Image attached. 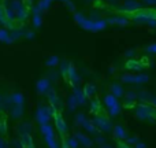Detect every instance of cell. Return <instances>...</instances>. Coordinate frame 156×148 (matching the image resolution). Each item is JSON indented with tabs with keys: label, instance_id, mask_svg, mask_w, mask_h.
<instances>
[{
	"label": "cell",
	"instance_id": "11",
	"mask_svg": "<svg viewBox=\"0 0 156 148\" xmlns=\"http://www.w3.org/2000/svg\"><path fill=\"white\" fill-rule=\"evenodd\" d=\"M10 100L14 103V104H23L25 97H23V95H22V93H19V92H15V93L11 95Z\"/></svg>",
	"mask_w": 156,
	"mask_h": 148
},
{
	"label": "cell",
	"instance_id": "26",
	"mask_svg": "<svg viewBox=\"0 0 156 148\" xmlns=\"http://www.w3.org/2000/svg\"><path fill=\"white\" fill-rule=\"evenodd\" d=\"M78 104H80V103H78L77 97L74 96V95H71V96L69 97V106H70V108H71V110H73V108H76Z\"/></svg>",
	"mask_w": 156,
	"mask_h": 148
},
{
	"label": "cell",
	"instance_id": "42",
	"mask_svg": "<svg viewBox=\"0 0 156 148\" xmlns=\"http://www.w3.org/2000/svg\"><path fill=\"white\" fill-rule=\"evenodd\" d=\"M147 3H151V4H154V3H156V0H145Z\"/></svg>",
	"mask_w": 156,
	"mask_h": 148
},
{
	"label": "cell",
	"instance_id": "16",
	"mask_svg": "<svg viewBox=\"0 0 156 148\" xmlns=\"http://www.w3.org/2000/svg\"><path fill=\"white\" fill-rule=\"evenodd\" d=\"M0 41H4L7 44L12 43V38L10 37V34H8V32L5 29H0Z\"/></svg>",
	"mask_w": 156,
	"mask_h": 148
},
{
	"label": "cell",
	"instance_id": "15",
	"mask_svg": "<svg viewBox=\"0 0 156 148\" xmlns=\"http://www.w3.org/2000/svg\"><path fill=\"white\" fill-rule=\"evenodd\" d=\"M41 133H43L44 136H51V135H55V132H54V128H52L49 124L41 125Z\"/></svg>",
	"mask_w": 156,
	"mask_h": 148
},
{
	"label": "cell",
	"instance_id": "44",
	"mask_svg": "<svg viewBox=\"0 0 156 148\" xmlns=\"http://www.w3.org/2000/svg\"><path fill=\"white\" fill-rule=\"evenodd\" d=\"M100 148H111V147H108V146H105L104 144V146H100Z\"/></svg>",
	"mask_w": 156,
	"mask_h": 148
},
{
	"label": "cell",
	"instance_id": "41",
	"mask_svg": "<svg viewBox=\"0 0 156 148\" xmlns=\"http://www.w3.org/2000/svg\"><path fill=\"white\" fill-rule=\"evenodd\" d=\"M151 103L156 107V97H155V99H151Z\"/></svg>",
	"mask_w": 156,
	"mask_h": 148
},
{
	"label": "cell",
	"instance_id": "39",
	"mask_svg": "<svg viewBox=\"0 0 156 148\" xmlns=\"http://www.w3.org/2000/svg\"><path fill=\"white\" fill-rule=\"evenodd\" d=\"M51 78H54V80L58 78V73H51Z\"/></svg>",
	"mask_w": 156,
	"mask_h": 148
},
{
	"label": "cell",
	"instance_id": "7",
	"mask_svg": "<svg viewBox=\"0 0 156 148\" xmlns=\"http://www.w3.org/2000/svg\"><path fill=\"white\" fill-rule=\"evenodd\" d=\"M111 95H114L115 97H122L123 96L125 92H123L122 85H119V84H112V85H111Z\"/></svg>",
	"mask_w": 156,
	"mask_h": 148
},
{
	"label": "cell",
	"instance_id": "38",
	"mask_svg": "<svg viewBox=\"0 0 156 148\" xmlns=\"http://www.w3.org/2000/svg\"><path fill=\"white\" fill-rule=\"evenodd\" d=\"M0 148H7V143L3 139H0Z\"/></svg>",
	"mask_w": 156,
	"mask_h": 148
},
{
	"label": "cell",
	"instance_id": "24",
	"mask_svg": "<svg viewBox=\"0 0 156 148\" xmlns=\"http://www.w3.org/2000/svg\"><path fill=\"white\" fill-rule=\"evenodd\" d=\"M82 126L85 128V130H86V132H89V133H96L97 132V128H94L93 124H90V122H88V121H86Z\"/></svg>",
	"mask_w": 156,
	"mask_h": 148
},
{
	"label": "cell",
	"instance_id": "30",
	"mask_svg": "<svg viewBox=\"0 0 156 148\" xmlns=\"http://www.w3.org/2000/svg\"><path fill=\"white\" fill-rule=\"evenodd\" d=\"M138 97H140V99H143V100L151 99V97H149V93H148V92H141V93H138Z\"/></svg>",
	"mask_w": 156,
	"mask_h": 148
},
{
	"label": "cell",
	"instance_id": "12",
	"mask_svg": "<svg viewBox=\"0 0 156 148\" xmlns=\"http://www.w3.org/2000/svg\"><path fill=\"white\" fill-rule=\"evenodd\" d=\"M114 135H115V137L116 139H119V140H125V139H126V132H125V129L122 126H115L114 128Z\"/></svg>",
	"mask_w": 156,
	"mask_h": 148
},
{
	"label": "cell",
	"instance_id": "1",
	"mask_svg": "<svg viewBox=\"0 0 156 148\" xmlns=\"http://www.w3.org/2000/svg\"><path fill=\"white\" fill-rule=\"evenodd\" d=\"M155 113H156L155 108L148 104H140L137 106V110H136V115L141 121H148L149 118H154Z\"/></svg>",
	"mask_w": 156,
	"mask_h": 148
},
{
	"label": "cell",
	"instance_id": "25",
	"mask_svg": "<svg viewBox=\"0 0 156 148\" xmlns=\"http://www.w3.org/2000/svg\"><path fill=\"white\" fill-rule=\"evenodd\" d=\"M125 7L127 8V10H137V8H140V4H137V3L136 2H132V0H127L126 2V5H125Z\"/></svg>",
	"mask_w": 156,
	"mask_h": 148
},
{
	"label": "cell",
	"instance_id": "9",
	"mask_svg": "<svg viewBox=\"0 0 156 148\" xmlns=\"http://www.w3.org/2000/svg\"><path fill=\"white\" fill-rule=\"evenodd\" d=\"M45 137V143L47 146L49 148H60L59 143L56 141V139H55V135H51V136H44Z\"/></svg>",
	"mask_w": 156,
	"mask_h": 148
},
{
	"label": "cell",
	"instance_id": "20",
	"mask_svg": "<svg viewBox=\"0 0 156 148\" xmlns=\"http://www.w3.org/2000/svg\"><path fill=\"white\" fill-rule=\"evenodd\" d=\"M94 91H96V88H94L93 84H88V85L85 86V89H83V93H85V96H93L94 95Z\"/></svg>",
	"mask_w": 156,
	"mask_h": 148
},
{
	"label": "cell",
	"instance_id": "29",
	"mask_svg": "<svg viewBox=\"0 0 156 148\" xmlns=\"http://www.w3.org/2000/svg\"><path fill=\"white\" fill-rule=\"evenodd\" d=\"M86 121H88V119L85 118V115H83V114H78V115L76 117V122L78 125H83Z\"/></svg>",
	"mask_w": 156,
	"mask_h": 148
},
{
	"label": "cell",
	"instance_id": "23",
	"mask_svg": "<svg viewBox=\"0 0 156 148\" xmlns=\"http://www.w3.org/2000/svg\"><path fill=\"white\" fill-rule=\"evenodd\" d=\"M66 144L70 148H78V140L76 137H69L66 139Z\"/></svg>",
	"mask_w": 156,
	"mask_h": 148
},
{
	"label": "cell",
	"instance_id": "36",
	"mask_svg": "<svg viewBox=\"0 0 156 148\" xmlns=\"http://www.w3.org/2000/svg\"><path fill=\"white\" fill-rule=\"evenodd\" d=\"M96 143L100 144V146H104V139H103V137H97L96 139Z\"/></svg>",
	"mask_w": 156,
	"mask_h": 148
},
{
	"label": "cell",
	"instance_id": "28",
	"mask_svg": "<svg viewBox=\"0 0 156 148\" xmlns=\"http://www.w3.org/2000/svg\"><path fill=\"white\" fill-rule=\"evenodd\" d=\"M126 99L127 100H134V99H137L138 97V93L137 92H134V91H129V92H126Z\"/></svg>",
	"mask_w": 156,
	"mask_h": 148
},
{
	"label": "cell",
	"instance_id": "34",
	"mask_svg": "<svg viewBox=\"0 0 156 148\" xmlns=\"http://www.w3.org/2000/svg\"><path fill=\"white\" fill-rule=\"evenodd\" d=\"M34 32H27L26 33V34H25V37H26V38H29V40H30V38H33V37H34Z\"/></svg>",
	"mask_w": 156,
	"mask_h": 148
},
{
	"label": "cell",
	"instance_id": "10",
	"mask_svg": "<svg viewBox=\"0 0 156 148\" xmlns=\"http://www.w3.org/2000/svg\"><path fill=\"white\" fill-rule=\"evenodd\" d=\"M76 139L78 140V143H81L83 147H86V148L92 146V141L89 140V139L86 137V136H83L82 133H76Z\"/></svg>",
	"mask_w": 156,
	"mask_h": 148
},
{
	"label": "cell",
	"instance_id": "21",
	"mask_svg": "<svg viewBox=\"0 0 156 148\" xmlns=\"http://www.w3.org/2000/svg\"><path fill=\"white\" fill-rule=\"evenodd\" d=\"M126 67L129 69V70H140L141 69V65H138L137 60H129L126 65Z\"/></svg>",
	"mask_w": 156,
	"mask_h": 148
},
{
	"label": "cell",
	"instance_id": "2",
	"mask_svg": "<svg viewBox=\"0 0 156 148\" xmlns=\"http://www.w3.org/2000/svg\"><path fill=\"white\" fill-rule=\"evenodd\" d=\"M80 25L85 30H89V32H100V30H104L105 29L107 22H104V21H90V19H86L85 18Z\"/></svg>",
	"mask_w": 156,
	"mask_h": 148
},
{
	"label": "cell",
	"instance_id": "17",
	"mask_svg": "<svg viewBox=\"0 0 156 148\" xmlns=\"http://www.w3.org/2000/svg\"><path fill=\"white\" fill-rule=\"evenodd\" d=\"M110 23H115V25H127V19L123 18V16H116V18H110L108 19Z\"/></svg>",
	"mask_w": 156,
	"mask_h": 148
},
{
	"label": "cell",
	"instance_id": "43",
	"mask_svg": "<svg viewBox=\"0 0 156 148\" xmlns=\"http://www.w3.org/2000/svg\"><path fill=\"white\" fill-rule=\"evenodd\" d=\"M63 148H70V147L67 146V144H66V141H65V143H63Z\"/></svg>",
	"mask_w": 156,
	"mask_h": 148
},
{
	"label": "cell",
	"instance_id": "19",
	"mask_svg": "<svg viewBox=\"0 0 156 148\" xmlns=\"http://www.w3.org/2000/svg\"><path fill=\"white\" fill-rule=\"evenodd\" d=\"M59 62H60L59 58L55 56V55H54V56H49L48 59L45 60V65H47V66H49V67H55V66L59 65Z\"/></svg>",
	"mask_w": 156,
	"mask_h": 148
},
{
	"label": "cell",
	"instance_id": "13",
	"mask_svg": "<svg viewBox=\"0 0 156 148\" xmlns=\"http://www.w3.org/2000/svg\"><path fill=\"white\" fill-rule=\"evenodd\" d=\"M67 78H70L73 82H76V81H80V77H78L77 74V70L74 69V66H69V70H67Z\"/></svg>",
	"mask_w": 156,
	"mask_h": 148
},
{
	"label": "cell",
	"instance_id": "14",
	"mask_svg": "<svg viewBox=\"0 0 156 148\" xmlns=\"http://www.w3.org/2000/svg\"><path fill=\"white\" fill-rule=\"evenodd\" d=\"M104 103H105V106H107V108H111V107H114L118 102H116V97L110 93L104 97Z\"/></svg>",
	"mask_w": 156,
	"mask_h": 148
},
{
	"label": "cell",
	"instance_id": "18",
	"mask_svg": "<svg viewBox=\"0 0 156 148\" xmlns=\"http://www.w3.org/2000/svg\"><path fill=\"white\" fill-rule=\"evenodd\" d=\"M49 102H51V106H54V107H56V106H59V97L56 96V93H55L54 91H49V96H48Z\"/></svg>",
	"mask_w": 156,
	"mask_h": 148
},
{
	"label": "cell",
	"instance_id": "27",
	"mask_svg": "<svg viewBox=\"0 0 156 148\" xmlns=\"http://www.w3.org/2000/svg\"><path fill=\"white\" fill-rule=\"evenodd\" d=\"M51 2H52V0H41L40 4H38V8H40V11H43V10H45V8H48L49 4H51Z\"/></svg>",
	"mask_w": 156,
	"mask_h": 148
},
{
	"label": "cell",
	"instance_id": "4",
	"mask_svg": "<svg viewBox=\"0 0 156 148\" xmlns=\"http://www.w3.org/2000/svg\"><path fill=\"white\" fill-rule=\"evenodd\" d=\"M93 124H96L97 128H100L103 132H111V122L105 117H97V118H94Z\"/></svg>",
	"mask_w": 156,
	"mask_h": 148
},
{
	"label": "cell",
	"instance_id": "5",
	"mask_svg": "<svg viewBox=\"0 0 156 148\" xmlns=\"http://www.w3.org/2000/svg\"><path fill=\"white\" fill-rule=\"evenodd\" d=\"M52 115H54V118H55V124H56V129L59 130V133H65L66 132V124H65V121H63V118L62 117H60V114L58 113L56 110L54 111V114H52Z\"/></svg>",
	"mask_w": 156,
	"mask_h": 148
},
{
	"label": "cell",
	"instance_id": "3",
	"mask_svg": "<svg viewBox=\"0 0 156 148\" xmlns=\"http://www.w3.org/2000/svg\"><path fill=\"white\" fill-rule=\"evenodd\" d=\"M122 81L126 84H136V85H140L148 81V75L147 74H126L122 77Z\"/></svg>",
	"mask_w": 156,
	"mask_h": 148
},
{
	"label": "cell",
	"instance_id": "37",
	"mask_svg": "<svg viewBox=\"0 0 156 148\" xmlns=\"http://www.w3.org/2000/svg\"><path fill=\"white\" fill-rule=\"evenodd\" d=\"M134 54H136V51H134V49H133V51H132V49H130V51H127V52H126V56H127V58H130V56H134Z\"/></svg>",
	"mask_w": 156,
	"mask_h": 148
},
{
	"label": "cell",
	"instance_id": "35",
	"mask_svg": "<svg viewBox=\"0 0 156 148\" xmlns=\"http://www.w3.org/2000/svg\"><path fill=\"white\" fill-rule=\"evenodd\" d=\"M134 148H147V146L144 143H141V141H138L137 144H134Z\"/></svg>",
	"mask_w": 156,
	"mask_h": 148
},
{
	"label": "cell",
	"instance_id": "6",
	"mask_svg": "<svg viewBox=\"0 0 156 148\" xmlns=\"http://www.w3.org/2000/svg\"><path fill=\"white\" fill-rule=\"evenodd\" d=\"M36 88H37L38 92L45 93L47 91H49V80L48 78H43V80H40L37 82V85H36Z\"/></svg>",
	"mask_w": 156,
	"mask_h": 148
},
{
	"label": "cell",
	"instance_id": "8",
	"mask_svg": "<svg viewBox=\"0 0 156 148\" xmlns=\"http://www.w3.org/2000/svg\"><path fill=\"white\" fill-rule=\"evenodd\" d=\"M23 114V107H22V104H15L14 107H11V115H12V118H21V115Z\"/></svg>",
	"mask_w": 156,
	"mask_h": 148
},
{
	"label": "cell",
	"instance_id": "40",
	"mask_svg": "<svg viewBox=\"0 0 156 148\" xmlns=\"http://www.w3.org/2000/svg\"><path fill=\"white\" fill-rule=\"evenodd\" d=\"M119 148H130V147L126 146V144H121V146H119Z\"/></svg>",
	"mask_w": 156,
	"mask_h": 148
},
{
	"label": "cell",
	"instance_id": "31",
	"mask_svg": "<svg viewBox=\"0 0 156 148\" xmlns=\"http://www.w3.org/2000/svg\"><path fill=\"white\" fill-rule=\"evenodd\" d=\"M147 51L151 52V54H156V44H152V45H149L148 48H147Z\"/></svg>",
	"mask_w": 156,
	"mask_h": 148
},
{
	"label": "cell",
	"instance_id": "33",
	"mask_svg": "<svg viewBox=\"0 0 156 148\" xmlns=\"http://www.w3.org/2000/svg\"><path fill=\"white\" fill-rule=\"evenodd\" d=\"M127 143H129V144H137L138 143V139L137 137H129V139H127Z\"/></svg>",
	"mask_w": 156,
	"mask_h": 148
},
{
	"label": "cell",
	"instance_id": "22",
	"mask_svg": "<svg viewBox=\"0 0 156 148\" xmlns=\"http://www.w3.org/2000/svg\"><path fill=\"white\" fill-rule=\"evenodd\" d=\"M119 111H121V104H119V103H116L114 107L108 108V113H110L111 117H116L119 114Z\"/></svg>",
	"mask_w": 156,
	"mask_h": 148
},
{
	"label": "cell",
	"instance_id": "32",
	"mask_svg": "<svg viewBox=\"0 0 156 148\" xmlns=\"http://www.w3.org/2000/svg\"><path fill=\"white\" fill-rule=\"evenodd\" d=\"M0 133H2V135H4L5 133V121H0Z\"/></svg>",
	"mask_w": 156,
	"mask_h": 148
}]
</instances>
